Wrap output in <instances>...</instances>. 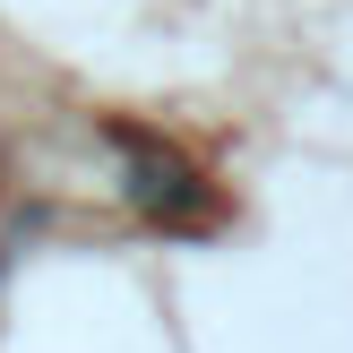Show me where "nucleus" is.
Wrapping results in <instances>:
<instances>
[{
	"label": "nucleus",
	"mask_w": 353,
	"mask_h": 353,
	"mask_svg": "<svg viewBox=\"0 0 353 353\" xmlns=\"http://www.w3.org/2000/svg\"><path fill=\"white\" fill-rule=\"evenodd\" d=\"M103 138L112 147H130V207L147 224H207V181L181 164L172 147H155V138H138V130H121V121H103Z\"/></svg>",
	"instance_id": "nucleus-1"
}]
</instances>
